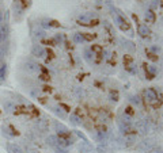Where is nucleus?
I'll return each instance as SVG.
<instances>
[{
	"instance_id": "aec40b11",
	"label": "nucleus",
	"mask_w": 163,
	"mask_h": 153,
	"mask_svg": "<svg viewBox=\"0 0 163 153\" xmlns=\"http://www.w3.org/2000/svg\"><path fill=\"white\" fill-rule=\"evenodd\" d=\"M105 27H106V31H107L109 35L113 37L114 35V31H113V29H111V26L110 25H105Z\"/></svg>"
},
{
	"instance_id": "20e7f679",
	"label": "nucleus",
	"mask_w": 163,
	"mask_h": 153,
	"mask_svg": "<svg viewBox=\"0 0 163 153\" xmlns=\"http://www.w3.org/2000/svg\"><path fill=\"white\" fill-rule=\"evenodd\" d=\"M137 34L141 38H149L152 33L147 25H144V23H137Z\"/></svg>"
},
{
	"instance_id": "2eb2a0df",
	"label": "nucleus",
	"mask_w": 163,
	"mask_h": 153,
	"mask_svg": "<svg viewBox=\"0 0 163 153\" xmlns=\"http://www.w3.org/2000/svg\"><path fill=\"white\" fill-rule=\"evenodd\" d=\"M95 129H97L99 133H106V131H107V127L105 126L103 123H97V125H95Z\"/></svg>"
},
{
	"instance_id": "6ab92c4d",
	"label": "nucleus",
	"mask_w": 163,
	"mask_h": 153,
	"mask_svg": "<svg viewBox=\"0 0 163 153\" xmlns=\"http://www.w3.org/2000/svg\"><path fill=\"white\" fill-rule=\"evenodd\" d=\"M124 134H136V130L131 126H127L124 129Z\"/></svg>"
},
{
	"instance_id": "412c9836",
	"label": "nucleus",
	"mask_w": 163,
	"mask_h": 153,
	"mask_svg": "<svg viewBox=\"0 0 163 153\" xmlns=\"http://www.w3.org/2000/svg\"><path fill=\"white\" fill-rule=\"evenodd\" d=\"M0 23H2V14H0Z\"/></svg>"
},
{
	"instance_id": "423d86ee",
	"label": "nucleus",
	"mask_w": 163,
	"mask_h": 153,
	"mask_svg": "<svg viewBox=\"0 0 163 153\" xmlns=\"http://www.w3.org/2000/svg\"><path fill=\"white\" fill-rule=\"evenodd\" d=\"M155 20H156V14L154 12V10H147L145 11V22L155 23Z\"/></svg>"
},
{
	"instance_id": "f8f14e48",
	"label": "nucleus",
	"mask_w": 163,
	"mask_h": 153,
	"mask_svg": "<svg viewBox=\"0 0 163 153\" xmlns=\"http://www.w3.org/2000/svg\"><path fill=\"white\" fill-rule=\"evenodd\" d=\"M109 98H110V100L117 102L118 99H120V92H118L117 90H111L110 92H109Z\"/></svg>"
},
{
	"instance_id": "1a4fd4ad",
	"label": "nucleus",
	"mask_w": 163,
	"mask_h": 153,
	"mask_svg": "<svg viewBox=\"0 0 163 153\" xmlns=\"http://www.w3.org/2000/svg\"><path fill=\"white\" fill-rule=\"evenodd\" d=\"M7 149H8L10 153H23L20 147H18V145H15V144H8L7 145Z\"/></svg>"
},
{
	"instance_id": "a211bd4d",
	"label": "nucleus",
	"mask_w": 163,
	"mask_h": 153,
	"mask_svg": "<svg viewBox=\"0 0 163 153\" xmlns=\"http://www.w3.org/2000/svg\"><path fill=\"white\" fill-rule=\"evenodd\" d=\"M73 41L76 43H80V42H83V37H82V33H76L73 35Z\"/></svg>"
},
{
	"instance_id": "4be33fe9",
	"label": "nucleus",
	"mask_w": 163,
	"mask_h": 153,
	"mask_svg": "<svg viewBox=\"0 0 163 153\" xmlns=\"http://www.w3.org/2000/svg\"><path fill=\"white\" fill-rule=\"evenodd\" d=\"M162 7H163V2H162Z\"/></svg>"
},
{
	"instance_id": "ddd939ff",
	"label": "nucleus",
	"mask_w": 163,
	"mask_h": 153,
	"mask_svg": "<svg viewBox=\"0 0 163 153\" xmlns=\"http://www.w3.org/2000/svg\"><path fill=\"white\" fill-rule=\"evenodd\" d=\"M4 110L7 113H12L14 110H15V104L11 103V102H6L4 103Z\"/></svg>"
},
{
	"instance_id": "7ed1b4c3",
	"label": "nucleus",
	"mask_w": 163,
	"mask_h": 153,
	"mask_svg": "<svg viewBox=\"0 0 163 153\" xmlns=\"http://www.w3.org/2000/svg\"><path fill=\"white\" fill-rule=\"evenodd\" d=\"M122 62H124V68L131 73H135L136 69H135V62H133V57L131 54H124L122 57Z\"/></svg>"
},
{
	"instance_id": "0eeeda50",
	"label": "nucleus",
	"mask_w": 163,
	"mask_h": 153,
	"mask_svg": "<svg viewBox=\"0 0 163 153\" xmlns=\"http://www.w3.org/2000/svg\"><path fill=\"white\" fill-rule=\"evenodd\" d=\"M91 52H93L95 56H103V46L102 45H98V43H94L91 45Z\"/></svg>"
},
{
	"instance_id": "9b49d317",
	"label": "nucleus",
	"mask_w": 163,
	"mask_h": 153,
	"mask_svg": "<svg viewBox=\"0 0 163 153\" xmlns=\"http://www.w3.org/2000/svg\"><path fill=\"white\" fill-rule=\"evenodd\" d=\"M82 37H83V41H88V42H93V41L97 38V34H90V33H82Z\"/></svg>"
},
{
	"instance_id": "dca6fc26",
	"label": "nucleus",
	"mask_w": 163,
	"mask_h": 153,
	"mask_svg": "<svg viewBox=\"0 0 163 153\" xmlns=\"http://www.w3.org/2000/svg\"><path fill=\"white\" fill-rule=\"evenodd\" d=\"M125 114L129 115V117H133V115L136 114V111H135V108L132 106H127V107H125Z\"/></svg>"
},
{
	"instance_id": "9d476101",
	"label": "nucleus",
	"mask_w": 163,
	"mask_h": 153,
	"mask_svg": "<svg viewBox=\"0 0 163 153\" xmlns=\"http://www.w3.org/2000/svg\"><path fill=\"white\" fill-rule=\"evenodd\" d=\"M145 56H147V58L148 60H151V61H158L159 60V56L156 53H154V52H151V50H145Z\"/></svg>"
},
{
	"instance_id": "39448f33",
	"label": "nucleus",
	"mask_w": 163,
	"mask_h": 153,
	"mask_svg": "<svg viewBox=\"0 0 163 153\" xmlns=\"http://www.w3.org/2000/svg\"><path fill=\"white\" fill-rule=\"evenodd\" d=\"M143 66H144V70H145V77H147V80H152L155 77V69H152L151 66L148 65V64H143Z\"/></svg>"
},
{
	"instance_id": "f257e3e1",
	"label": "nucleus",
	"mask_w": 163,
	"mask_h": 153,
	"mask_svg": "<svg viewBox=\"0 0 163 153\" xmlns=\"http://www.w3.org/2000/svg\"><path fill=\"white\" fill-rule=\"evenodd\" d=\"M115 14H117V15H115V23H117V26L120 27L122 31H131L132 27H131V23L128 22V19L125 18L120 11H117Z\"/></svg>"
},
{
	"instance_id": "4468645a",
	"label": "nucleus",
	"mask_w": 163,
	"mask_h": 153,
	"mask_svg": "<svg viewBox=\"0 0 163 153\" xmlns=\"http://www.w3.org/2000/svg\"><path fill=\"white\" fill-rule=\"evenodd\" d=\"M46 141H48V144H49L50 147H57V145H59V142H57V141H59V138H57V137H54V135H52V137H49Z\"/></svg>"
},
{
	"instance_id": "6e6552de",
	"label": "nucleus",
	"mask_w": 163,
	"mask_h": 153,
	"mask_svg": "<svg viewBox=\"0 0 163 153\" xmlns=\"http://www.w3.org/2000/svg\"><path fill=\"white\" fill-rule=\"evenodd\" d=\"M33 54H34V56H37V57H45L46 56V50L44 49V47H41V46H34Z\"/></svg>"
},
{
	"instance_id": "f03ea898",
	"label": "nucleus",
	"mask_w": 163,
	"mask_h": 153,
	"mask_svg": "<svg viewBox=\"0 0 163 153\" xmlns=\"http://www.w3.org/2000/svg\"><path fill=\"white\" fill-rule=\"evenodd\" d=\"M77 23L82 26H98L99 25V19H97V18H93V16H90V15H83V16H80L79 19H77Z\"/></svg>"
},
{
	"instance_id": "f3484780",
	"label": "nucleus",
	"mask_w": 163,
	"mask_h": 153,
	"mask_svg": "<svg viewBox=\"0 0 163 153\" xmlns=\"http://www.w3.org/2000/svg\"><path fill=\"white\" fill-rule=\"evenodd\" d=\"M6 72H7V65H2V68H0V80L6 79Z\"/></svg>"
}]
</instances>
